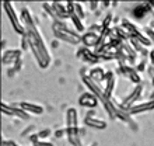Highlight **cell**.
I'll use <instances>...</instances> for the list:
<instances>
[{"label":"cell","instance_id":"cell-2","mask_svg":"<svg viewBox=\"0 0 154 146\" xmlns=\"http://www.w3.org/2000/svg\"><path fill=\"white\" fill-rule=\"evenodd\" d=\"M53 38L59 40L60 42H65L67 45H73V46H80L83 42V35L79 34L73 28V25L70 24V21H59L53 20L51 24Z\"/></svg>","mask_w":154,"mask_h":146},{"label":"cell","instance_id":"cell-32","mask_svg":"<svg viewBox=\"0 0 154 146\" xmlns=\"http://www.w3.org/2000/svg\"><path fill=\"white\" fill-rule=\"evenodd\" d=\"M87 6L90 7L91 11H98V10H100V2H88Z\"/></svg>","mask_w":154,"mask_h":146},{"label":"cell","instance_id":"cell-41","mask_svg":"<svg viewBox=\"0 0 154 146\" xmlns=\"http://www.w3.org/2000/svg\"><path fill=\"white\" fill-rule=\"evenodd\" d=\"M88 146H98V143H97V142H94V143H90Z\"/></svg>","mask_w":154,"mask_h":146},{"label":"cell","instance_id":"cell-15","mask_svg":"<svg viewBox=\"0 0 154 146\" xmlns=\"http://www.w3.org/2000/svg\"><path fill=\"white\" fill-rule=\"evenodd\" d=\"M101 41H102V35H98V34H94V33H88V31H85V33L83 34V42H81V45L95 51V49L100 46Z\"/></svg>","mask_w":154,"mask_h":146},{"label":"cell","instance_id":"cell-22","mask_svg":"<svg viewBox=\"0 0 154 146\" xmlns=\"http://www.w3.org/2000/svg\"><path fill=\"white\" fill-rule=\"evenodd\" d=\"M23 65H24V62H23V59H21V61L17 62L16 65H13V66H10V68H7V69H6V75H7V77H10V79L16 77L17 75L21 72Z\"/></svg>","mask_w":154,"mask_h":146},{"label":"cell","instance_id":"cell-10","mask_svg":"<svg viewBox=\"0 0 154 146\" xmlns=\"http://www.w3.org/2000/svg\"><path fill=\"white\" fill-rule=\"evenodd\" d=\"M53 8V20L70 21V14L67 10V2H51Z\"/></svg>","mask_w":154,"mask_h":146},{"label":"cell","instance_id":"cell-11","mask_svg":"<svg viewBox=\"0 0 154 146\" xmlns=\"http://www.w3.org/2000/svg\"><path fill=\"white\" fill-rule=\"evenodd\" d=\"M153 11L150 3H136L133 4V7L130 8V16L133 17L134 20H144L147 16H150Z\"/></svg>","mask_w":154,"mask_h":146},{"label":"cell","instance_id":"cell-17","mask_svg":"<svg viewBox=\"0 0 154 146\" xmlns=\"http://www.w3.org/2000/svg\"><path fill=\"white\" fill-rule=\"evenodd\" d=\"M105 75H106V70L102 66H93V68L88 69V77L93 81H95L97 84H101V86L104 84Z\"/></svg>","mask_w":154,"mask_h":146},{"label":"cell","instance_id":"cell-38","mask_svg":"<svg viewBox=\"0 0 154 146\" xmlns=\"http://www.w3.org/2000/svg\"><path fill=\"white\" fill-rule=\"evenodd\" d=\"M6 45H7V41H6V40H2V52H4V48H6Z\"/></svg>","mask_w":154,"mask_h":146},{"label":"cell","instance_id":"cell-40","mask_svg":"<svg viewBox=\"0 0 154 146\" xmlns=\"http://www.w3.org/2000/svg\"><path fill=\"white\" fill-rule=\"evenodd\" d=\"M80 135H81V138H84V135H85V128H80Z\"/></svg>","mask_w":154,"mask_h":146},{"label":"cell","instance_id":"cell-5","mask_svg":"<svg viewBox=\"0 0 154 146\" xmlns=\"http://www.w3.org/2000/svg\"><path fill=\"white\" fill-rule=\"evenodd\" d=\"M143 93H144V86H143V83L142 84L134 86L130 91H128L126 96H123V97L121 98L119 104H121V107H123V108L129 110L130 107H133L134 104H137L139 100L142 98Z\"/></svg>","mask_w":154,"mask_h":146},{"label":"cell","instance_id":"cell-39","mask_svg":"<svg viewBox=\"0 0 154 146\" xmlns=\"http://www.w3.org/2000/svg\"><path fill=\"white\" fill-rule=\"evenodd\" d=\"M149 100H154V89L150 91V94H149Z\"/></svg>","mask_w":154,"mask_h":146},{"label":"cell","instance_id":"cell-14","mask_svg":"<svg viewBox=\"0 0 154 146\" xmlns=\"http://www.w3.org/2000/svg\"><path fill=\"white\" fill-rule=\"evenodd\" d=\"M128 111H129V114L132 117L139 115V114L154 111V100H143V101H139L137 104H134L133 107H130Z\"/></svg>","mask_w":154,"mask_h":146},{"label":"cell","instance_id":"cell-13","mask_svg":"<svg viewBox=\"0 0 154 146\" xmlns=\"http://www.w3.org/2000/svg\"><path fill=\"white\" fill-rule=\"evenodd\" d=\"M98 104H101L98 97L95 94H93L91 91H83L79 97V106L87 110H95L98 107Z\"/></svg>","mask_w":154,"mask_h":146},{"label":"cell","instance_id":"cell-1","mask_svg":"<svg viewBox=\"0 0 154 146\" xmlns=\"http://www.w3.org/2000/svg\"><path fill=\"white\" fill-rule=\"evenodd\" d=\"M27 35L29 38V52L32 53L38 68H41V69L49 68L51 62H52V56H51L48 45L45 42L38 25H34V27L27 30Z\"/></svg>","mask_w":154,"mask_h":146},{"label":"cell","instance_id":"cell-19","mask_svg":"<svg viewBox=\"0 0 154 146\" xmlns=\"http://www.w3.org/2000/svg\"><path fill=\"white\" fill-rule=\"evenodd\" d=\"M119 25H121L122 28L128 33V35H129L130 40H132V38H134V36L140 33V28H139L137 25L134 24L132 20H128V18H122V21H121V24H119Z\"/></svg>","mask_w":154,"mask_h":146},{"label":"cell","instance_id":"cell-36","mask_svg":"<svg viewBox=\"0 0 154 146\" xmlns=\"http://www.w3.org/2000/svg\"><path fill=\"white\" fill-rule=\"evenodd\" d=\"M59 46H60V41L56 40V38H53L52 42H51V48H52V49H57Z\"/></svg>","mask_w":154,"mask_h":146},{"label":"cell","instance_id":"cell-25","mask_svg":"<svg viewBox=\"0 0 154 146\" xmlns=\"http://www.w3.org/2000/svg\"><path fill=\"white\" fill-rule=\"evenodd\" d=\"M134 40H137L139 42H140V44L143 45V46H146V48H150L151 45V41H150V38H149V36L146 35V34L143 33V31H140V33L137 34V35L134 36Z\"/></svg>","mask_w":154,"mask_h":146},{"label":"cell","instance_id":"cell-16","mask_svg":"<svg viewBox=\"0 0 154 146\" xmlns=\"http://www.w3.org/2000/svg\"><path fill=\"white\" fill-rule=\"evenodd\" d=\"M20 18L27 30L34 27V25H38V18L34 16L32 13H31V10H29L28 7H25V6L20 8Z\"/></svg>","mask_w":154,"mask_h":146},{"label":"cell","instance_id":"cell-18","mask_svg":"<svg viewBox=\"0 0 154 146\" xmlns=\"http://www.w3.org/2000/svg\"><path fill=\"white\" fill-rule=\"evenodd\" d=\"M20 107L24 110L25 113H28L29 115H42L45 113V108L37 103H28V101H23L20 103Z\"/></svg>","mask_w":154,"mask_h":146},{"label":"cell","instance_id":"cell-7","mask_svg":"<svg viewBox=\"0 0 154 146\" xmlns=\"http://www.w3.org/2000/svg\"><path fill=\"white\" fill-rule=\"evenodd\" d=\"M76 55L83 63L91 66V68H93V66H97L98 63L101 62L98 53L95 52L94 49H90V48H87V46H83V45H80V46L77 48Z\"/></svg>","mask_w":154,"mask_h":146},{"label":"cell","instance_id":"cell-30","mask_svg":"<svg viewBox=\"0 0 154 146\" xmlns=\"http://www.w3.org/2000/svg\"><path fill=\"white\" fill-rule=\"evenodd\" d=\"M42 8H44V11L48 14L53 21V8H52V3H42Z\"/></svg>","mask_w":154,"mask_h":146},{"label":"cell","instance_id":"cell-24","mask_svg":"<svg viewBox=\"0 0 154 146\" xmlns=\"http://www.w3.org/2000/svg\"><path fill=\"white\" fill-rule=\"evenodd\" d=\"M73 14H76L79 18H81V20L84 21L85 20V4L74 2V13Z\"/></svg>","mask_w":154,"mask_h":146},{"label":"cell","instance_id":"cell-20","mask_svg":"<svg viewBox=\"0 0 154 146\" xmlns=\"http://www.w3.org/2000/svg\"><path fill=\"white\" fill-rule=\"evenodd\" d=\"M13 110V117H16L18 121H28L29 119V114L25 113L24 110L20 107V104H10Z\"/></svg>","mask_w":154,"mask_h":146},{"label":"cell","instance_id":"cell-26","mask_svg":"<svg viewBox=\"0 0 154 146\" xmlns=\"http://www.w3.org/2000/svg\"><path fill=\"white\" fill-rule=\"evenodd\" d=\"M147 68H149V61H147V59H143V58H140L137 61V63H136V66H134V69L137 70L140 75H142L143 72H147Z\"/></svg>","mask_w":154,"mask_h":146},{"label":"cell","instance_id":"cell-23","mask_svg":"<svg viewBox=\"0 0 154 146\" xmlns=\"http://www.w3.org/2000/svg\"><path fill=\"white\" fill-rule=\"evenodd\" d=\"M101 27L104 31H106V30H111L112 27H114V14L111 11H108L105 14V16L102 17V20H101Z\"/></svg>","mask_w":154,"mask_h":146},{"label":"cell","instance_id":"cell-31","mask_svg":"<svg viewBox=\"0 0 154 146\" xmlns=\"http://www.w3.org/2000/svg\"><path fill=\"white\" fill-rule=\"evenodd\" d=\"M53 136L56 139H62L65 138V136H67V134H66V128H57L55 132H53Z\"/></svg>","mask_w":154,"mask_h":146},{"label":"cell","instance_id":"cell-8","mask_svg":"<svg viewBox=\"0 0 154 146\" xmlns=\"http://www.w3.org/2000/svg\"><path fill=\"white\" fill-rule=\"evenodd\" d=\"M84 125L87 126V128L102 131L108 126V124H106L104 119L97 117V111H95V110H88L84 115Z\"/></svg>","mask_w":154,"mask_h":146},{"label":"cell","instance_id":"cell-27","mask_svg":"<svg viewBox=\"0 0 154 146\" xmlns=\"http://www.w3.org/2000/svg\"><path fill=\"white\" fill-rule=\"evenodd\" d=\"M37 134V131H35V125H28L25 126L24 129L21 131V138H29L31 135Z\"/></svg>","mask_w":154,"mask_h":146},{"label":"cell","instance_id":"cell-35","mask_svg":"<svg viewBox=\"0 0 154 146\" xmlns=\"http://www.w3.org/2000/svg\"><path fill=\"white\" fill-rule=\"evenodd\" d=\"M147 61H149V65L154 66V48H150V53H149Z\"/></svg>","mask_w":154,"mask_h":146},{"label":"cell","instance_id":"cell-33","mask_svg":"<svg viewBox=\"0 0 154 146\" xmlns=\"http://www.w3.org/2000/svg\"><path fill=\"white\" fill-rule=\"evenodd\" d=\"M2 146H20L17 142L11 141V139H3L2 141Z\"/></svg>","mask_w":154,"mask_h":146},{"label":"cell","instance_id":"cell-12","mask_svg":"<svg viewBox=\"0 0 154 146\" xmlns=\"http://www.w3.org/2000/svg\"><path fill=\"white\" fill-rule=\"evenodd\" d=\"M21 59H23L21 49H6L4 52H2V63H3V66H7V68L16 65Z\"/></svg>","mask_w":154,"mask_h":146},{"label":"cell","instance_id":"cell-9","mask_svg":"<svg viewBox=\"0 0 154 146\" xmlns=\"http://www.w3.org/2000/svg\"><path fill=\"white\" fill-rule=\"evenodd\" d=\"M116 84H118V77L116 73L114 70H106L105 75V81H104V91H105V96L111 100H114V94L115 90H116Z\"/></svg>","mask_w":154,"mask_h":146},{"label":"cell","instance_id":"cell-37","mask_svg":"<svg viewBox=\"0 0 154 146\" xmlns=\"http://www.w3.org/2000/svg\"><path fill=\"white\" fill-rule=\"evenodd\" d=\"M147 75H149V77H150V80L154 77V66L149 65V68H147Z\"/></svg>","mask_w":154,"mask_h":146},{"label":"cell","instance_id":"cell-6","mask_svg":"<svg viewBox=\"0 0 154 146\" xmlns=\"http://www.w3.org/2000/svg\"><path fill=\"white\" fill-rule=\"evenodd\" d=\"M116 76L119 77H123V79H128L130 83H133L134 86L137 84H142V75L134 69L133 66H129V65H118L116 70Z\"/></svg>","mask_w":154,"mask_h":146},{"label":"cell","instance_id":"cell-3","mask_svg":"<svg viewBox=\"0 0 154 146\" xmlns=\"http://www.w3.org/2000/svg\"><path fill=\"white\" fill-rule=\"evenodd\" d=\"M2 6H3L4 13L7 14V18H8V21H10V24H11L13 30L16 31V34H18L20 36L25 35V34H27V28L24 27L23 21H21L20 14H17L13 3H10V2H3Z\"/></svg>","mask_w":154,"mask_h":146},{"label":"cell","instance_id":"cell-34","mask_svg":"<svg viewBox=\"0 0 154 146\" xmlns=\"http://www.w3.org/2000/svg\"><path fill=\"white\" fill-rule=\"evenodd\" d=\"M32 146H55L52 142H49V141H38L37 143H34Z\"/></svg>","mask_w":154,"mask_h":146},{"label":"cell","instance_id":"cell-21","mask_svg":"<svg viewBox=\"0 0 154 146\" xmlns=\"http://www.w3.org/2000/svg\"><path fill=\"white\" fill-rule=\"evenodd\" d=\"M70 24L73 25V28L76 30L79 34H81V35L87 31L84 27V21L81 20V18H79L76 14H72V16H70Z\"/></svg>","mask_w":154,"mask_h":146},{"label":"cell","instance_id":"cell-29","mask_svg":"<svg viewBox=\"0 0 154 146\" xmlns=\"http://www.w3.org/2000/svg\"><path fill=\"white\" fill-rule=\"evenodd\" d=\"M21 51H23V52L29 51V38L27 34L21 36Z\"/></svg>","mask_w":154,"mask_h":146},{"label":"cell","instance_id":"cell-28","mask_svg":"<svg viewBox=\"0 0 154 146\" xmlns=\"http://www.w3.org/2000/svg\"><path fill=\"white\" fill-rule=\"evenodd\" d=\"M51 135H53V132H52V129H49V128L38 131V138H39V141H48V138Z\"/></svg>","mask_w":154,"mask_h":146},{"label":"cell","instance_id":"cell-4","mask_svg":"<svg viewBox=\"0 0 154 146\" xmlns=\"http://www.w3.org/2000/svg\"><path fill=\"white\" fill-rule=\"evenodd\" d=\"M65 121H66V134L67 138L70 136H77L80 135V125H79V111L74 107H69L66 110L65 114ZM81 136V135H80Z\"/></svg>","mask_w":154,"mask_h":146}]
</instances>
